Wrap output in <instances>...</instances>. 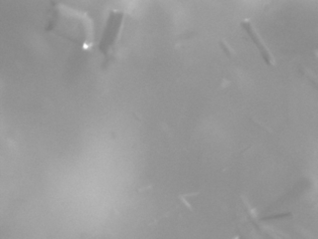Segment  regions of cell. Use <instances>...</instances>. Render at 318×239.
Instances as JSON below:
<instances>
[{"mask_svg": "<svg viewBox=\"0 0 318 239\" xmlns=\"http://www.w3.org/2000/svg\"><path fill=\"white\" fill-rule=\"evenodd\" d=\"M234 239H238V237H237V238H234Z\"/></svg>", "mask_w": 318, "mask_h": 239, "instance_id": "277c9868", "label": "cell"}, {"mask_svg": "<svg viewBox=\"0 0 318 239\" xmlns=\"http://www.w3.org/2000/svg\"><path fill=\"white\" fill-rule=\"evenodd\" d=\"M242 26L246 29V31L248 32L250 37L253 39V41L257 45V47H258L259 51L261 52V54H262L264 60L265 61V63L268 64V65H273L274 61H273V57H272L271 53L269 52V50L265 45V43L263 42L262 38L259 36V34L255 30V28L253 27L252 23L249 20H245V21L242 22Z\"/></svg>", "mask_w": 318, "mask_h": 239, "instance_id": "7a4b0ae2", "label": "cell"}, {"mask_svg": "<svg viewBox=\"0 0 318 239\" xmlns=\"http://www.w3.org/2000/svg\"><path fill=\"white\" fill-rule=\"evenodd\" d=\"M221 45H222V47H223V49L226 51V53L229 55V56H231L232 54H233V51H232V49L230 48V46L225 42V41H222L221 42Z\"/></svg>", "mask_w": 318, "mask_h": 239, "instance_id": "3957f363", "label": "cell"}, {"mask_svg": "<svg viewBox=\"0 0 318 239\" xmlns=\"http://www.w3.org/2000/svg\"><path fill=\"white\" fill-rule=\"evenodd\" d=\"M49 30H56L63 36L80 43L90 41L92 23L85 14L79 11L55 7L53 19L49 22Z\"/></svg>", "mask_w": 318, "mask_h": 239, "instance_id": "6da1fadb", "label": "cell"}]
</instances>
